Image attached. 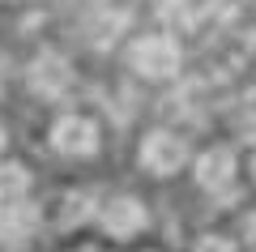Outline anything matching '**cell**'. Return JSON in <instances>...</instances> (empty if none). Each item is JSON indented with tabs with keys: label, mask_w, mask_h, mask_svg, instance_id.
<instances>
[{
	"label": "cell",
	"mask_w": 256,
	"mask_h": 252,
	"mask_svg": "<svg viewBox=\"0 0 256 252\" xmlns=\"http://www.w3.org/2000/svg\"><path fill=\"white\" fill-rule=\"evenodd\" d=\"M128 69L146 81H171L184 69V47L166 30H146L128 43Z\"/></svg>",
	"instance_id": "cell-1"
},
{
	"label": "cell",
	"mask_w": 256,
	"mask_h": 252,
	"mask_svg": "<svg viewBox=\"0 0 256 252\" xmlns=\"http://www.w3.org/2000/svg\"><path fill=\"white\" fill-rule=\"evenodd\" d=\"M188 162H192V145L175 128H150L137 141V167L150 180H171V175L188 171Z\"/></svg>",
	"instance_id": "cell-2"
},
{
	"label": "cell",
	"mask_w": 256,
	"mask_h": 252,
	"mask_svg": "<svg viewBox=\"0 0 256 252\" xmlns=\"http://www.w3.org/2000/svg\"><path fill=\"white\" fill-rule=\"evenodd\" d=\"M188 171H192V184H196L201 192L226 197V192L239 184V175H244V158H239V150L230 141H210L205 150L192 154Z\"/></svg>",
	"instance_id": "cell-3"
},
{
	"label": "cell",
	"mask_w": 256,
	"mask_h": 252,
	"mask_svg": "<svg viewBox=\"0 0 256 252\" xmlns=\"http://www.w3.org/2000/svg\"><path fill=\"white\" fill-rule=\"evenodd\" d=\"M98 226L107 239H137V235L150 231V209L141 197H132V192H120V197H111L107 205H102L98 214Z\"/></svg>",
	"instance_id": "cell-4"
},
{
	"label": "cell",
	"mask_w": 256,
	"mask_h": 252,
	"mask_svg": "<svg viewBox=\"0 0 256 252\" xmlns=\"http://www.w3.org/2000/svg\"><path fill=\"white\" fill-rule=\"evenodd\" d=\"M102 133H98V120L90 116H60L52 124V150L64 154V158H90L98 154Z\"/></svg>",
	"instance_id": "cell-5"
},
{
	"label": "cell",
	"mask_w": 256,
	"mask_h": 252,
	"mask_svg": "<svg viewBox=\"0 0 256 252\" xmlns=\"http://www.w3.org/2000/svg\"><path fill=\"white\" fill-rule=\"evenodd\" d=\"M30 188V171L22 162H0V201L4 205H18Z\"/></svg>",
	"instance_id": "cell-6"
},
{
	"label": "cell",
	"mask_w": 256,
	"mask_h": 252,
	"mask_svg": "<svg viewBox=\"0 0 256 252\" xmlns=\"http://www.w3.org/2000/svg\"><path fill=\"white\" fill-rule=\"evenodd\" d=\"M64 81H68V69H64L56 56H47V60H38V64H34V90H43L47 99L60 90Z\"/></svg>",
	"instance_id": "cell-7"
},
{
	"label": "cell",
	"mask_w": 256,
	"mask_h": 252,
	"mask_svg": "<svg viewBox=\"0 0 256 252\" xmlns=\"http://www.w3.org/2000/svg\"><path fill=\"white\" fill-rule=\"evenodd\" d=\"M192 252H239V243L230 235H222V231H205L201 239L192 243Z\"/></svg>",
	"instance_id": "cell-8"
},
{
	"label": "cell",
	"mask_w": 256,
	"mask_h": 252,
	"mask_svg": "<svg viewBox=\"0 0 256 252\" xmlns=\"http://www.w3.org/2000/svg\"><path fill=\"white\" fill-rule=\"evenodd\" d=\"M244 231H248V235H252V239H256V205H252V209H248V214H244Z\"/></svg>",
	"instance_id": "cell-9"
},
{
	"label": "cell",
	"mask_w": 256,
	"mask_h": 252,
	"mask_svg": "<svg viewBox=\"0 0 256 252\" xmlns=\"http://www.w3.org/2000/svg\"><path fill=\"white\" fill-rule=\"evenodd\" d=\"M244 167H248V180L256 184V150H252V154H248V158H244Z\"/></svg>",
	"instance_id": "cell-10"
},
{
	"label": "cell",
	"mask_w": 256,
	"mask_h": 252,
	"mask_svg": "<svg viewBox=\"0 0 256 252\" xmlns=\"http://www.w3.org/2000/svg\"><path fill=\"white\" fill-rule=\"evenodd\" d=\"M4 145H9V137H4V128H0V154H4Z\"/></svg>",
	"instance_id": "cell-11"
},
{
	"label": "cell",
	"mask_w": 256,
	"mask_h": 252,
	"mask_svg": "<svg viewBox=\"0 0 256 252\" xmlns=\"http://www.w3.org/2000/svg\"><path fill=\"white\" fill-rule=\"evenodd\" d=\"M0 90H4V69H0Z\"/></svg>",
	"instance_id": "cell-12"
}]
</instances>
